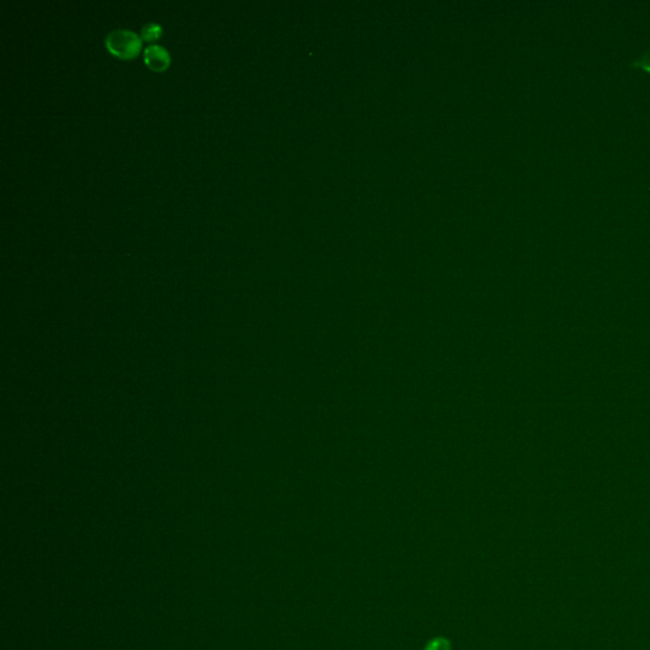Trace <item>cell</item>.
Returning a JSON list of instances; mask_svg holds the SVG:
<instances>
[{"mask_svg":"<svg viewBox=\"0 0 650 650\" xmlns=\"http://www.w3.org/2000/svg\"><path fill=\"white\" fill-rule=\"evenodd\" d=\"M630 68L640 69L645 73L650 74V49L644 51L642 55L637 57L634 62L630 64Z\"/></svg>","mask_w":650,"mask_h":650,"instance_id":"277c9868","label":"cell"},{"mask_svg":"<svg viewBox=\"0 0 650 650\" xmlns=\"http://www.w3.org/2000/svg\"><path fill=\"white\" fill-rule=\"evenodd\" d=\"M107 50L112 55L117 56L120 59H132L141 50V37H139L135 32L130 30H113L107 35L105 40Z\"/></svg>","mask_w":650,"mask_h":650,"instance_id":"6da1fadb","label":"cell"},{"mask_svg":"<svg viewBox=\"0 0 650 650\" xmlns=\"http://www.w3.org/2000/svg\"><path fill=\"white\" fill-rule=\"evenodd\" d=\"M163 28L159 23H148L141 28V40L146 42H153L161 37Z\"/></svg>","mask_w":650,"mask_h":650,"instance_id":"3957f363","label":"cell"},{"mask_svg":"<svg viewBox=\"0 0 650 650\" xmlns=\"http://www.w3.org/2000/svg\"><path fill=\"white\" fill-rule=\"evenodd\" d=\"M424 650H451V644L447 639L436 638L428 643Z\"/></svg>","mask_w":650,"mask_h":650,"instance_id":"5b68a950","label":"cell"},{"mask_svg":"<svg viewBox=\"0 0 650 650\" xmlns=\"http://www.w3.org/2000/svg\"><path fill=\"white\" fill-rule=\"evenodd\" d=\"M144 62L153 71H164L170 65V55L161 45H150L144 50Z\"/></svg>","mask_w":650,"mask_h":650,"instance_id":"7a4b0ae2","label":"cell"}]
</instances>
